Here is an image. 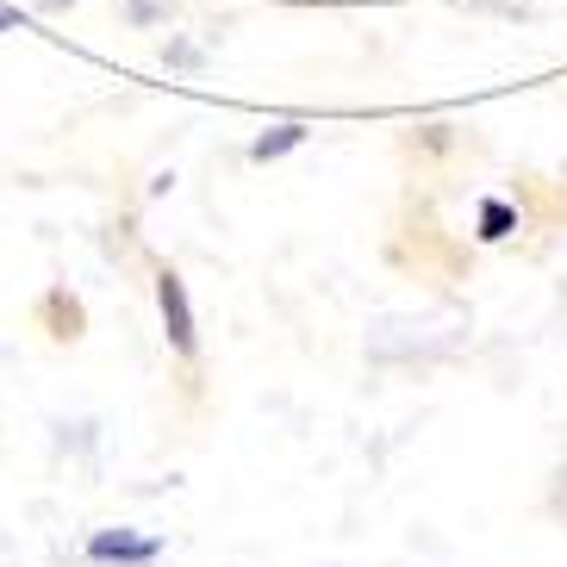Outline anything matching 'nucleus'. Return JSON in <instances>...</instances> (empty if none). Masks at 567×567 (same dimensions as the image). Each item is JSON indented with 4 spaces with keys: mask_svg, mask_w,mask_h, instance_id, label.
Wrapping results in <instances>:
<instances>
[{
    "mask_svg": "<svg viewBox=\"0 0 567 567\" xmlns=\"http://www.w3.org/2000/svg\"><path fill=\"white\" fill-rule=\"evenodd\" d=\"M517 231V213L505 200H481V237L486 244H499V237H512Z\"/></svg>",
    "mask_w": 567,
    "mask_h": 567,
    "instance_id": "4",
    "label": "nucleus"
},
{
    "mask_svg": "<svg viewBox=\"0 0 567 567\" xmlns=\"http://www.w3.org/2000/svg\"><path fill=\"white\" fill-rule=\"evenodd\" d=\"M163 555L156 536H132V530H101L87 543V561H118V567H151Z\"/></svg>",
    "mask_w": 567,
    "mask_h": 567,
    "instance_id": "2",
    "label": "nucleus"
},
{
    "mask_svg": "<svg viewBox=\"0 0 567 567\" xmlns=\"http://www.w3.org/2000/svg\"><path fill=\"white\" fill-rule=\"evenodd\" d=\"M156 306H163V331H168V343L182 355H194V306H187V287H182V275H156Z\"/></svg>",
    "mask_w": 567,
    "mask_h": 567,
    "instance_id": "1",
    "label": "nucleus"
},
{
    "mask_svg": "<svg viewBox=\"0 0 567 567\" xmlns=\"http://www.w3.org/2000/svg\"><path fill=\"white\" fill-rule=\"evenodd\" d=\"M300 144H306V125H275V132H262L250 144V156H256V163H275V156L300 151Z\"/></svg>",
    "mask_w": 567,
    "mask_h": 567,
    "instance_id": "3",
    "label": "nucleus"
},
{
    "mask_svg": "<svg viewBox=\"0 0 567 567\" xmlns=\"http://www.w3.org/2000/svg\"><path fill=\"white\" fill-rule=\"evenodd\" d=\"M132 19H137V25H151V19H163V0H132Z\"/></svg>",
    "mask_w": 567,
    "mask_h": 567,
    "instance_id": "5",
    "label": "nucleus"
},
{
    "mask_svg": "<svg viewBox=\"0 0 567 567\" xmlns=\"http://www.w3.org/2000/svg\"><path fill=\"white\" fill-rule=\"evenodd\" d=\"M44 7H51V13H56V7H69V0H44Z\"/></svg>",
    "mask_w": 567,
    "mask_h": 567,
    "instance_id": "6",
    "label": "nucleus"
}]
</instances>
